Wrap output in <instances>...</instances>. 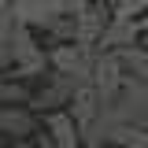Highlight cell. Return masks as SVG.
<instances>
[{
  "mask_svg": "<svg viewBox=\"0 0 148 148\" xmlns=\"http://www.w3.org/2000/svg\"><path fill=\"white\" fill-rule=\"evenodd\" d=\"M108 22H111V8L100 4V0H92L82 15H74V45L96 48V41H100V34H104Z\"/></svg>",
  "mask_w": 148,
  "mask_h": 148,
  "instance_id": "5",
  "label": "cell"
},
{
  "mask_svg": "<svg viewBox=\"0 0 148 148\" xmlns=\"http://www.w3.org/2000/svg\"><path fill=\"white\" fill-rule=\"evenodd\" d=\"M148 11V0H115L111 4V18L119 22H141Z\"/></svg>",
  "mask_w": 148,
  "mask_h": 148,
  "instance_id": "14",
  "label": "cell"
},
{
  "mask_svg": "<svg viewBox=\"0 0 148 148\" xmlns=\"http://www.w3.org/2000/svg\"><path fill=\"white\" fill-rule=\"evenodd\" d=\"M82 148H96V145H82Z\"/></svg>",
  "mask_w": 148,
  "mask_h": 148,
  "instance_id": "21",
  "label": "cell"
},
{
  "mask_svg": "<svg viewBox=\"0 0 148 148\" xmlns=\"http://www.w3.org/2000/svg\"><path fill=\"white\" fill-rule=\"evenodd\" d=\"M59 4H63V11H67V15H82V11H85V8H89L92 0H59Z\"/></svg>",
  "mask_w": 148,
  "mask_h": 148,
  "instance_id": "15",
  "label": "cell"
},
{
  "mask_svg": "<svg viewBox=\"0 0 148 148\" xmlns=\"http://www.w3.org/2000/svg\"><path fill=\"white\" fill-rule=\"evenodd\" d=\"M0 148H8V141H4V137H0Z\"/></svg>",
  "mask_w": 148,
  "mask_h": 148,
  "instance_id": "20",
  "label": "cell"
},
{
  "mask_svg": "<svg viewBox=\"0 0 148 148\" xmlns=\"http://www.w3.org/2000/svg\"><path fill=\"white\" fill-rule=\"evenodd\" d=\"M45 52H48V71L63 74V78H71L78 85L89 82V71L96 63V56H100L96 48H82V45H52Z\"/></svg>",
  "mask_w": 148,
  "mask_h": 148,
  "instance_id": "2",
  "label": "cell"
},
{
  "mask_svg": "<svg viewBox=\"0 0 148 148\" xmlns=\"http://www.w3.org/2000/svg\"><path fill=\"white\" fill-rule=\"evenodd\" d=\"M8 8H11V0H0V11H8Z\"/></svg>",
  "mask_w": 148,
  "mask_h": 148,
  "instance_id": "18",
  "label": "cell"
},
{
  "mask_svg": "<svg viewBox=\"0 0 148 148\" xmlns=\"http://www.w3.org/2000/svg\"><path fill=\"white\" fill-rule=\"evenodd\" d=\"M78 82H71V78H63V74H45L41 78V89L30 92V104L26 108L34 111V115H48V111H67V100H71V92Z\"/></svg>",
  "mask_w": 148,
  "mask_h": 148,
  "instance_id": "4",
  "label": "cell"
},
{
  "mask_svg": "<svg viewBox=\"0 0 148 148\" xmlns=\"http://www.w3.org/2000/svg\"><path fill=\"white\" fill-rule=\"evenodd\" d=\"M137 26H141V34H145V30H148V11H145V18H141V22H137Z\"/></svg>",
  "mask_w": 148,
  "mask_h": 148,
  "instance_id": "17",
  "label": "cell"
},
{
  "mask_svg": "<svg viewBox=\"0 0 148 148\" xmlns=\"http://www.w3.org/2000/svg\"><path fill=\"white\" fill-rule=\"evenodd\" d=\"M15 15L11 8L0 11V74H8V63H11V37H15Z\"/></svg>",
  "mask_w": 148,
  "mask_h": 148,
  "instance_id": "13",
  "label": "cell"
},
{
  "mask_svg": "<svg viewBox=\"0 0 148 148\" xmlns=\"http://www.w3.org/2000/svg\"><path fill=\"white\" fill-rule=\"evenodd\" d=\"M67 115L74 119V126L78 130H85L100 115V96L92 92V85H74V92H71V100H67Z\"/></svg>",
  "mask_w": 148,
  "mask_h": 148,
  "instance_id": "10",
  "label": "cell"
},
{
  "mask_svg": "<svg viewBox=\"0 0 148 148\" xmlns=\"http://www.w3.org/2000/svg\"><path fill=\"white\" fill-rule=\"evenodd\" d=\"M100 4H108V8H111V4H115V0H100Z\"/></svg>",
  "mask_w": 148,
  "mask_h": 148,
  "instance_id": "19",
  "label": "cell"
},
{
  "mask_svg": "<svg viewBox=\"0 0 148 148\" xmlns=\"http://www.w3.org/2000/svg\"><path fill=\"white\" fill-rule=\"evenodd\" d=\"M30 85H22L15 78H4L0 74V108H26L30 104Z\"/></svg>",
  "mask_w": 148,
  "mask_h": 148,
  "instance_id": "12",
  "label": "cell"
},
{
  "mask_svg": "<svg viewBox=\"0 0 148 148\" xmlns=\"http://www.w3.org/2000/svg\"><path fill=\"white\" fill-rule=\"evenodd\" d=\"M34 133H37V115L30 108H0V137L8 145L30 141Z\"/></svg>",
  "mask_w": 148,
  "mask_h": 148,
  "instance_id": "8",
  "label": "cell"
},
{
  "mask_svg": "<svg viewBox=\"0 0 148 148\" xmlns=\"http://www.w3.org/2000/svg\"><path fill=\"white\" fill-rule=\"evenodd\" d=\"M119 71H122V82H133V85H148V56L141 52V45L133 48H122V52H111Z\"/></svg>",
  "mask_w": 148,
  "mask_h": 148,
  "instance_id": "11",
  "label": "cell"
},
{
  "mask_svg": "<svg viewBox=\"0 0 148 148\" xmlns=\"http://www.w3.org/2000/svg\"><path fill=\"white\" fill-rule=\"evenodd\" d=\"M85 85H92V92L100 96V108H104L108 100H115V92L122 89V71H119L115 56H108V52L96 56V63H92L89 82H85Z\"/></svg>",
  "mask_w": 148,
  "mask_h": 148,
  "instance_id": "6",
  "label": "cell"
},
{
  "mask_svg": "<svg viewBox=\"0 0 148 148\" xmlns=\"http://www.w3.org/2000/svg\"><path fill=\"white\" fill-rule=\"evenodd\" d=\"M11 15H15V22L22 30L41 37V34H48L67 11H63L59 0H11Z\"/></svg>",
  "mask_w": 148,
  "mask_h": 148,
  "instance_id": "3",
  "label": "cell"
},
{
  "mask_svg": "<svg viewBox=\"0 0 148 148\" xmlns=\"http://www.w3.org/2000/svg\"><path fill=\"white\" fill-rule=\"evenodd\" d=\"M141 41V26L137 22H119V18H111L108 26H104V34L96 41V52H122V48H133Z\"/></svg>",
  "mask_w": 148,
  "mask_h": 148,
  "instance_id": "9",
  "label": "cell"
},
{
  "mask_svg": "<svg viewBox=\"0 0 148 148\" xmlns=\"http://www.w3.org/2000/svg\"><path fill=\"white\" fill-rule=\"evenodd\" d=\"M48 74V52L41 45V37L15 26V37H11V63H8V74L4 78H15V82H30V78H45Z\"/></svg>",
  "mask_w": 148,
  "mask_h": 148,
  "instance_id": "1",
  "label": "cell"
},
{
  "mask_svg": "<svg viewBox=\"0 0 148 148\" xmlns=\"http://www.w3.org/2000/svg\"><path fill=\"white\" fill-rule=\"evenodd\" d=\"M37 130L52 141V148H82L78 126L67 111H48V115H37Z\"/></svg>",
  "mask_w": 148,
  "mask_h": 148,
  "instance_id": "7",
  "label": "cell"
},
{
  "mask_svg": "<svg viewBox=\"0 0 148 148\" xmlns=\"http://www.w3.org/2000/svg\"><path fill=\"white\" fill-rule=\"evenodd\" d=\"M137 45H141V52L148 56V30H145V34H141V41H137Z\"/></svg>",
  "mask_w": 148,
  "mask_h": 148,
  "instance_id": "16",
  "label": "cell"
},
{
  "mask_svg": "<svg viewBox=\"0 0 148 148\" xmlns=\"http://www.w3.org/2000/svg\"><path fill=\"white\" fill-rule=\"evenodd\" d=\"M145 130H148V122H145Z\"/></svg>",
  "mask_w": 148,
  "mask_h": 148,
  "instance_id": "22",
  "label": "cell"
}]
</instances>
